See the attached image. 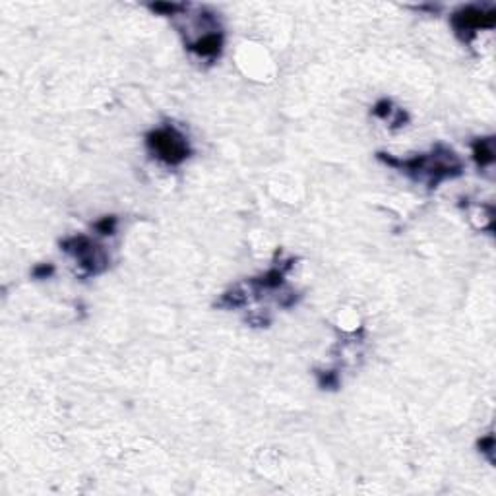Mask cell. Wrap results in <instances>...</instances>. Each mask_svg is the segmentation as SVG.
<instances>
[{"label":"cell","instance_id":"3957f363","mask_svg":"<svg viewBox=\"0 0 496 496\" xmlns=\"http://www.w3.org/2000/svg\"><path fill=\"white\" fill-rule=\"evenodd\" d=\"M192 49L202 56H216L221 49V37L219 35H206L202 41H198Z\"/></svg>","mask_w":496,"mask_h":496},{"label":"cell","instance_id":"6da1fadb","mask_svg":"<svg viewBox=\"0 0 496 496\" xmlns=\"http://www.w3.org/2000/svg\"><path fill=\"white\" fill-rule=\"evenodd\" d=\"M150 146L151 150L157 153V157L171 165H177L188 155L187 142L173 128H163L150 134Z\"/></svg>","mask_w":496,"mask_h":496},{"label":"cell","instance_id":"7a4b0ae2","mask_svg":"<svg viewBox=\"0 0 496 496\" xmlns=\"http://www.w3.org/2000/svg\"><path fill=\"white\" fill-rule=\"evenodd\" d=\"M454 24H456V28L459 31H469V29H477L483 28V26H493V14L485 16L479 10H463L461 14L456 16Z\"/></svg>","mask_w":496,"mask_h":496}]
</instances>
